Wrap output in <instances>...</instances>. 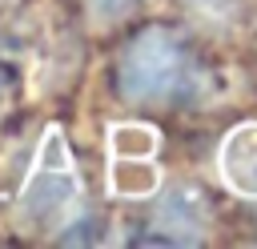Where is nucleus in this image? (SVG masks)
<instances>
[{
    "label": "nucleus",
    "mask_w": 257,
    "mask_h": 249,
    "mask_svg": "<svg viewBox=\"0 0 257 249\" xmlns=\"http://www.w3.org/2000/svg\"><path fill=\"white\" fill-rule=\"evenodd\" d=\"M108 145H112V157H153L157 153V133L145 129V125H116Z\"/></svg>",
    "instance_id": "obj_6"
},
{
    "label": "nucleus",
    "mask_w": 257,
    "mask_h": 249,
    "mask_svg": "<svg viewBox=\"0 0 257 249\" xmlns=\"http://www.w3.org/2000/svg\"><path fill=\"white\" fill-rule=\"evenodd\" d=\"M112 193L120 197H149L161 189V173L153 169V157H112Z\"/></svg>",
    "instance_id": "obj_5"
},
{
    "label": "nucleus",
    "mask_w": 257,
    "mask_h": 249,
    "mask_svg": "<svg viewBox=\"0 0 257 249\" xmlns=\"http://www.w3.org/2000/svg\"><path fill=\"white\" fill-rule=\"evenodd\" d=\"M193 76H197V64L185 36L173 28H145L120 52L116 84L137 104H161L181 96L193 84Z\"/></svg>",
    "instance_id": "obj_1"
},
{
    "label": "nucleus",
    "mask_w": 257,
    "mask_h": 249,
    "mask_svg": "<svg viewBox=\"0 0 257 249\" xmlns=\"http://www.w3.org/2000/svg\"><path fill=\"white\" fill-rule=\"evenodd\" d=\"M84 4H88V20L100 24V28H108V24H120L124 16L141 12L149 0H84Z\"/></svg>",
    "instance_id": "obj_7"
},
{
    "label": "nucleus",
    "mask_w": 257,
    "mask_h": 249,
    "mask_svg": "<svg viewBox=\"0 0 257 249\" xmlns=\"http://www.w3.org/2000/svg\"><path fill=\"white\" fill-rule=\"evenodd\" d=\"M221 177L237 197H257V125H237L225 137Z\"/></svg>",
    "instance_id": "obj_3"
},
{
    "label": "nucleus",
    "mask_w": 257,
    "mask_h": 249,
    "mask_svg": "<svg viewBox=\"0 0 257 249\" xmlns=\"http://www.w3.org/2000/svg\"><path fill=\"white\" fill-rule=\"evenodd\" d=\"M157 225L169 229L165 233V245L201 241V229H205V201H201V193L197 189H173L169 197H161Z\"/></svg>",
    "instance_id": "obj_4"
},
{
    "label": "nucleus",
    "mask_w": 257,
    "mask_h": 249,
    "mask_svg": "<svg viewBox=\"0 0 257 249\" xmlns=\"http://www.w3.org/2000/svg\"><path fill=\"white\" fill-rule=\"evenodd\" d=\"M76 193H80V185H76L68 145L60 141L56 129H48V137L40 145V157H36V169L24 185L20 213L32 225H60V221H68V213L76 205Z\"/></svg>",
    "instance_id": "obj_2"
}]
</instances>
